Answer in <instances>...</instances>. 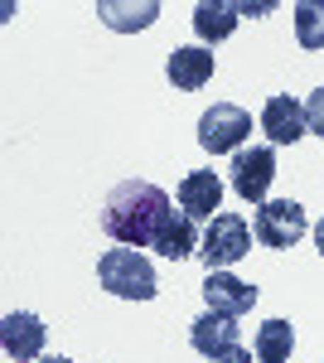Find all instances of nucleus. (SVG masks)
<instances>
[{"label": "nucleus", "instance_id": "nucleus-6", "mask_svg": "<svg viewBox=\"0 0 324 363\" xmlns=\"http://www.w3.org/2000/svg\"><path fill=\"white\" fill-rule=\"evenodd\" d=\"M305 208H300L296 199H271V203H262L257 208V218H252V233H257V242L262 247H296L300 238H305Z\"/></svg>", "mask_w": 324, "mask_h": 363}, {"label": "nucleus", "instance_id": "nucleus-16", "mask_svg": "<svg viewBox=\"0 0 324 363\" xmlns=\"http://www.w3.org/2000/svg\"><path fill=\"white\" fill-rule=\"evenodd\" d=\"M97 15H102L111 29H145V25H155L160 5H155V0H145V5H116V0H102Z\"/></svg>", "mask_w": 324, "mask_h": 363}, {"label": "nucleus", "instance_id": "nucleus-21", "mask_svg": "<svg viewBox=\"0 0 324 363\" xmlns=\"http://www.w3.org/2000/svg\"><path fill=\"white\" fill-rule=\"evenodd\" d=\"M39 363H73V359H63V354H54V359H39Z\"/></svg>", "mask_w": 324, "mask_h": 363}, {"label": "nucleus", "instance_id": "nucleus-19", "mask_svg": "<svg viewBox=\"0 0 324 363\" xmlns=\"http://www.w3.org/2000/svg\"><path fill=\"white\" fill-rule=\"evenodd\" d=\"M208 363H252V349H242V344H233V349H223V354H213Z\"/></svg>", "mask_w": 324, "mask_h": 363}, {"label": "nucleus", "instance_id": "nucleus-2", "mask_svg": "<svg viewBox=\"0 0 324 363\" xmlns=\"http://www.w3.org/2000/svg\"><path fill=\"white\" fill-rule=\"evenodd\" d=\"M97 281H102V291L121 296V301H150V296L160 291L155 267L135 247H107L102 252V257H97Z\"/></svg>", "mask_w": 324, "mask_h": 363}, {"label": "nucleus", "instance_id": "nucleus-20", "mask_svg": "<svg viewBox=\"0 0 324 363\" xmlns=\"http://www.w3.org/2000/svg\"><path fill=\"white\" fill-rule=\"evenodd\" d=\"M315 252H320V257H324V218H320V223H315Z\"/></svg>", "mask_w": 324, "mask_h": 363}, {"label": "nucleus", "instance_id": "nucleus-15", "mask_svg": "<svg viewBox=\"0 0 324 363\" xmlns=\"http://www.w3.org/2000/svg\"><path fill=\"white\" fill-rule=\"evenodd\" d=\"M291 349H296L291 320H267V325L257 330V363H286Z\"/></svg>", "mask_w": 324, "mask_h": 363}, {"label": "nucleus", "instance_id": "nucleus-17", "mask_svg": "<svg viewBox=\"0 0 324 363\" xmlns=\"http://www.w3.org/2000/svg\"><path fill=\"white\" fill-rule=\"evenodd\" d=\"M291 15H296L300 49H324V0H300Z\"/></svg>", "mask_w": 324, "mask_h": 363}, {"label": "nucleus", "instance_id": "nucleus-11", "mask_svg": "<svg viewBox=\"0 0 324 363\" xmlns=\"http://www.w3.org/2000/svg\"><path fill=\"white\" fill-rule=\"evenodd\" d=\"M164 73H169V83L179 87V92H199V87L213 78V49H203V44L174 49L169 63H164Z\"/></svg>", "mask_w": 324, "mask_h": 363}, {"label": "nucleus", "instance_id": "nucleus-1", "mask_svg": "<svg viewBox=\"0 0 324 363\" xmlns=\"http://www.w3.org/2000/svg\"><path fill=\"white\" fill-rule=\"evenodd\" d=\"M169 194L145 184V179H121L107 194V208H102V233L121 247H155V238L169 223Z\"/></svg>", "mask_w": 324, "mask_h": 363}, {"label": "nucleus", "instance_id": "nucleus-9", "mask_svg": "<svg viewBox=\"0 0 324 363\" xmlns=\"http://www.w3.org/2000/svg\"><path fill=\"white\" fill-rule=\"evenodd\" d=\"M203 301H208V310H218V315L242 320L247 310L257 306V286L242 281V277H233V272H208V281H203Z\"/></svg>", "mask_w": 324, "mask_h": 363}, {"label": "nucleus", "instance_id": "nucleus-10", "mask_svg": "<svg viewBox=\"0 0 324 363\" xmlns=\"http://www.w3.org/2000/svg\"><path fill=\"white\" fill-rule=\"evenodd\" d=\"M238 335H242V330H238V320H233V315H218V310H203V315L189 325V344L203 354V359H213V354H223V349L242 344Z\"/></svg>", "mask_w": 324, "mask_h": 363}, {"label": "nucleus", "instance_id": "nucleus-13", "mask_svg": "<svg viewBox=\"0 0 324 363\" xmlns=\"http://www.w3.org/2000/svg\"><path fill=\"white\" fill-rule=\"evenodd\" d=\"M199 247H203V233H199V218H189L184 208H179V213H169V223H164V233L155 238V252H160V257H169V262H184V257H194Z\"/></svg>", "mask_w": 324, "mask_h": 363}, {"label": "nucleus", "instance_id": "nucleus-3", "mask_svg": "<svg viewBox=\"0 0 324 363\" xmlns=\"http://www.w3.org/2000/svg\"><path fill=\"white\" fill-rule=\"evenodd\" d=\"M247 136H252V112L238 102H213L199 116V145L208 155H238Z\"/></svg>", "mask_w": 324, "mask_h": 363}, {"label": "nucleus", "instance_id": "nucleus-8", "mask_svg": "<svg viewBox=\"0 0 324 363\" xmlns=\"http://www.w3.org/2000/svg\"><path fill=\"white\" fill-rule=\"evenodd\" d=\"M262 131H267L271 145H296V140L310 131V121H305V102L286 97V92L267 97V107H262Z\"/></svg>", "mask_w": 324, "mask_h": 363}, {"label": "nucleus", "instance_id": "nucleus-5", "mask_svg": "<svg viewBox=\"0 0 324 363\" xmlns=\"http://www.w3.org/2000/svg\"><path fill=\"white\" fill-rule=\"evenodd\" d=\"M271 179H276V150L271 145H252V150H238L233 155V165H228V184H233V194L242 199V203H267V189Z\"/></svg>", "mask_w": 324, "mask_h": 363}, {"label": "nucleus", "instance_id": "nucleus-14", "mask_svg": "<svg viewBox=\"0 0 324 363\" xmlns=\"http://www.w3.org/2000/svg\"><path fill=\"white\" fill-rule=\"evenodd\" d=\"M238 5L233 0H199L194 5V34L203 39V44H223L233 29H238Z\"/></svg>", "mask_w": 324, "mask_h": 363}, {"label": "nucleus", "instance_id": "nucleus-12", "mask_svg": "<svg viewBox=\"0 0 324 363\" xmlns=\"http://www.w3.org/2000/svg\"><path fill=\"white\" fill-rule=\"evenodd\" d=\"M223 203V179L213 169H194L179 179V208L189 218H213V208Z\"/></svg>", "mask_w": 324, "mask_h": 363}, {"label": "nucleus", "instance_id": "nucleus-7", "mask_svg": "<svg viewBox=\"0 0 324 363\" xmlns=\"http://www.w3.org/2000/svg\"><path fill=\"white\" fill-rule=\"evenodd\" d=\"M44 320L39 315H29V310H10L5 320H0V344H5V359L15 363H39L44 359Z\"/></svg>", "mask_w": 324, "mask_h": 363}, {"label": "nucleus", "instance_id": "nucleus-4", "mask_svg": "<svg viewBox=\"0 0 324 363\" xmlns=\"http://www.w3.org/2000/svg\"><path fill=\"white\" fill-rule=\"evenodd\" d=\"M247 252H252V228H247L242 213H213V223L203 233V267L208 272H228V267H238Z\"/></svg>", "mask_w": 324, "mask_h": 363}, {"label": "nucleus", "instance_id": "nucleus-18", "mask_svg": "<svg viewBox=\"0 0 324 363\" xmlns=\"http://www.w3.org/2000/svg\"><path fill=\"white\" fill-rule=\"evenodd\" d=\"M305 121H310L315 136H324V87H315V92L305 97Z\"/></svg>", "mask_w": 324, "mask_h": 363}]
</instances>
